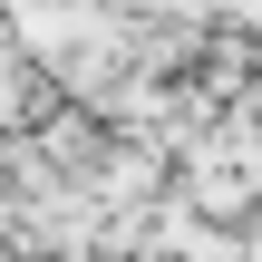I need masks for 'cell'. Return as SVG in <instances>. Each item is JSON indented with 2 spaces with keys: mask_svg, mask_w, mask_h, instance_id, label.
<instances>
[{
  "mask_svg": "<svg viewBox=\"0 0 262 262\" xmlns=\"http://www.w3.org/2000/svg\"><path fill=\"white\" fill-rule=\"evenodd\" d=\"M19 97H29V88H19V68H0V126L19 117Z\"/></svg>",
  "mask_w": 262,
  "mask_h": 262,
  "instance_id": "cell-1",
  "label": "cell"
}]
</instances>
